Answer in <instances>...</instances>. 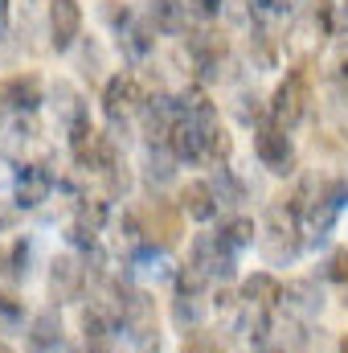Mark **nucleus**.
Segmentation results:
<instances>
[{
    "instance_id": "obj_1",
    "label": "nucleus",
    "mask_w": 348,
    "mask_h": 353,
    "mask_svg": "<svg viewBox=\"0 0 348 353\" xmlns=\"http://www.w3.org/2000/svg\"><path fill=\"white\" fill-rule=\"evenodd\" d=\"M299 226H303V218L287 205V197H279V201L266 205V230H262L259 247H262V259L270 267H283L299 255V247H303Z\"/></svg>"
},
{
    "instance_id": "obj_36",
    "label": "nucleus",
    "mask_w": 348,
    "mask_h": 353,
    "mask_svg": "<svg viewBox=\"0 0 348 353\" xmlns=\"http://www.w3.org/2000/svg\"><path fill=\"white\" fill-rule=\"evenodd\" d=\"M8 33V0H0V37Z\"/></svg>"
},
{
    "instance_id": "obj_31",
    "label": "nucleus",
    "mask_w": 348,
    "mask_h": 353,
    "mask_svg": "<svg viewBox=\"0 0 348 353\" xmlns=\"http://www.w3.org/2000/svg\"><path fill=\"white\" fill-rule=\"evenodd\" d=\"M102 12H107V21H111V25H115L119 33H123V29H127V25L135 21V17H131V8H127L123 0H107V8H102Z\"/></svg>"
},
{
    "instance_id": "obj_3",
    "label": "nucleus",
    "mask_w": 348,
    "mask_h": 353,
    "mask_svg": "<svg viewBox=\"0 0 348 353\" xmlns=\"http://www.w3.org/2000/svg\"><path fill=\"white\" fill-rule=\"evenodd\" d=\"M70 152H74V165L87 169V173H111V169L119 165V152H115L111 136L94 132L90 123L70 128Z\"/></svg>"
},
{
    "instance_id": "obj_40",
    "label": "nucleus",
    "mask_w": 348,
    "mask_h": 353,
    "mask_svg": "<svg viewBox=\"0 0 348 353\" xmlns=\"http://www.w3.org/2000/svg\"><path fill=\"white\" fill-rule=\"evenodd\" d=\"M0 353H12V350H8V345H4V341H0Z\"/></svg>"
},
{
    "instance_id": "obj_28",
    "label": "nucleus",
    "mask_w": 348,
    "mask_h": 353,
    "mask_svg": "<svg viewBox=\"0 0 348 353\" xmlns=\"http://www.w3.org/2000/svg\"><path fill=\"white\" fill-rule=\"evenodd\" d=\"M180 353H226V345H221L213 333H205V329H193V333L180 341Z\"/></svg>"
},
{
    "instance_id": "obj_18",
    "label": "nucleus",
    "mask_w": 348,
    "mask_h": 353,
    "mask_svg": "<svg viewBox=\"0 0 348 353\" xmlns=\"http://www.w3.org/2000/svg\"><path fill=\"white\" fill-rule=\"evenodd\" d=\"M291 17V0H250V25H254V37L274 41L279 29L287 25Z\"/></svg>"
},
{
    "instance_id": "obj_25",
    "label": "nucleus",
    "mask_w": 348,
    "mask_h": 353,
    "mask_svg": "<svg viewBox=\"0 0 348 353\" xmlns=\"http://www.w3.org/2000/svg\"><path fill=\"white\" fill-rule=\"evenodd\" d=\"M320 29L328 37H348V0H324L320 4Z\"/></svg>"
},
{
    "instance_id": "obj_16",
    "label": "nucleus",
    "mask_w": 348,
    "mask_h": 353,
    "mask_svg": "<svg viewBox=\"0 0 348 353\" xmlns=\"http://www.w3.org/2000/svg\"><path fill=\"white\" fill-rule=\"evenodd\" d=\"M25 345H29V353H58L62 350V316H58L54 308L37 312V316L29 321Z\"/></svg>"
},
{
    "instance_id": "obj_7",
    "label": "nucleus",
    "mask_w": 348,
    "mask_h": 353,
    "mask_svg": "<svg viewBox=\"0 0 348 353\" xmlns=\"http://www.w3.org/2000/svg\"><path fill=\"white\" fill-rule=\"evenodd\" d=\"M234 251H226V243L217 239V230H209V234H197L193 239V247H188V263H197L209 279H230L234 275Z\"/></svg>"
},
{
    "instance_id": "obj_26",
    "label": "nucleus",
    "mask_w": 348,
    "mask_h": 353,
    "mask_svg": "<svg viewBox=\"0 0 348 353\" xmlns=\"http://www.w3.org/2000/svg\"><path fill=\"white\" fill-rule=\"evenodd\" d=\"M176 300H197L201 292H205V283H209V275L201 271L197 263H184L180 271H176Z\"/></svg>"
},
{
    "instance_id": "obj_34",
    "label": "nucleus",
    "mask_w": 348,
    "mask_h": 353,
    "mask_svg": "<svg viewBox=\"0 0 348 353\" xmlns=\"http://www.w3.org/2000/svg\"><path fill=\"white\" fill-rule=\"evenodd\" d=\"M193 8H197L201 17H217V12H221V0H193Z\"/></svg>"
},
{
    "instance_id": "obj_11",
    "label": "nucleus",
    "mask_w": 348,
    "mask_h": 353,
    "mask_svg": "<svg viewBox=\"0 0 348 353\" xmlns=\"http://www.w3.org/2000/svg\"><path fill=\"white\" fill-rule=\"evenodd\" d=\"M83 33V4L78 0H50V46L70 50Z\"/></svg>"
},
{
    "instance_id": "obj_22",
    "label": "nucleus",
    "mask_w": 348,
    "mask_h": 353,
    "mask_svg": "<svg viewBox=\"0 0 348 353\" xmlns=\"http://www.w3.org/2000/svg\"><path fill=\"white\" fill-rule=\"evenodd\" d=\"M54 107H58V115H62V123L66 128H78V123H90V115H87V103H83V94L70 87V83H58L54 87Z\"/></svg>"
},
{
    "instance_id": "obj_24",
    "label": "nucleus",
    "mask_w": 348,
    "mask_h": 353,
    "mask_svg": "<svg viewBox=\"0 0 348 353\" xmlns=\"http://www.w3.org/2000/svg\"><path fill=\"white\" fill-rule=\"evenodd\" d=\"M254 234H259V230H254V222H250V218H230V222L217 230V239H221V243H226V251H234V255H238L242 247H250V243H254Z\"/></svg>"
},
{
    "instance_id": "obj_10",
    "label": "nucleus",
    "mask_w": 348,
    "mask_h": 353,
    "mask_svg": "<svg viewBox=\"0 0 348 353\" xmlns=\"http://www.w3.org/2000/svg\"><path fill=\"white\" fill-rule=\"evenodd\" d=\"M123 329L131 333L135 345H152V341H156V300H152L148 292H131V296H127Z\"/></svg>"
},
{
    "instance_id": "obj_6",
    "label": "nucleus",
    "mask_w": 348,
    "mask_h": 353,
    "mask_svg": "<svg viewBox=\"0 0 348 353\" xmlns=\"http://www.w3.org/2000/svg\"><path fill=\"white\" fill-rule=\"evenodd\" d=\"M184 50H188V58H193L197 79H201V83H213L217 70H221V58H226V37L213 33V29H188Z\"/></svg>"
},
{
    "instance_id": "obj_20",
    "label": "nucleus",
    "mask_w": 348,
    "mask_h": 353,
    "mask_svg": "<svg viewBox=\"0 0 348 353\" xmlns=\"http://www.w3.org/2000/svg\"><path fill=\"white\" fill-rule=\"evenodd\" d=\"M148 21L156 25V33H168V37L188 33V12H184V4H180V0H152Z\"/></svg>"
},
{
    "instance_id": "obj_29",
    "label": "nucleus",
    "mask_w": 348,
    "mask_h": 353,
    "mask_svg": "<svg viewBox=\"0 0 348 353\" xmlns=\"http://www.w3.org/2000/svg\"><path fill=\"white\" fill-rule=\"evenodd\" d=\"M324 279H336V283H345L348 288V247H340V251L328 255V263H324Z\"/></svg>"
},
{
    "instance_id": "obj_8",
    "label": "nucleus",
    "mask_w": 348,
    "mask_h": 353,
    "mask_svg": "<svg viewBox=\"0 0 348 353\" xmlns=\"http://www.w3.org/2000/svg\"><path fill=\"white\" fill-rule=\"evenodd\" d=\"M90 271L74 255H58L54 263H50V300L54 304H74L78 296H83V288H87Z\"/></svg>"
},
{
    "instance_id": "obj_30",
    "label": "nucleus",
    "mask_w": 348,
    "mask_h": 353,
    "mask_svg": "<svg viewBox=\"0 0 348 353\" xmlns=\"http://www.w3.org/2000/svg\"><path fill=\"white\" fill-rule=\"evenodd\" d=\"M173 321L180 325V329H197V321H201L197 300H176V304H173Z\"/></svg>"
},
{
    "instance_id": "obj_39",
    "label": "nucleus",
    "mask_w": 348,
    "mask_h": 353,
    "mask_svg": "<svg viewBox=\"0 0 348 353\" xmlns=\"http://www.w3.org/2000/svg\"><path fill=\"white\" fill-rule=\"evenodd\" d=\"M336 353H348V333L340 337V350H336Z\"/></svg>"
},
{
    "instance_id": "obj_33",
    "label": "nucleus",
    "mask_w": 348,
    "mask_h": 353,
    "mask_svg": "<svg viewBox=\"0 0 348 353\" xmlns=\"http://www.w3.org/2000/svg\"><path fill=\"white\" fill-rule=\"evenodd\" d=\"M0 316L4 321H21V304L12 296H4V292H0Z\"/></svg>"
},
{
    "instance_id": "obj_27",
    "label": "nucleus",
    "mask_w": 348,
    "mask_h": 353,
    "mask_svg": "<svg viewBox=\"0 0 348 353\" xmlns=\"http://www.w3.org/2000/svg\"><path fill=\"white\" fill-rule=\"evenodd\" d=\"M209 185H213V193H217V201H221V205H238V201L246 197V189L234 181V173H230L226 165H217V176H213Z\"/></svg>"
},
{
    "instance_id": "obj_15",
    "label": "nucleus",
    "mask_w": 348,
    "mask_h": 353,
    "mask_svg": "<svg viewBox=\"0 0 348 353\" xmlns=\"http://www.w3.org/2000/svg\"><path fill=\"white\" fill-rule=\"evenodd\" d=\"M0 103L17 115H33L41 107V79L37 74H12L4 87H0Z\"/></svg>"
},
{
    "instance_id": "obj_2",
    "label": "nucleus",
    "mask_w": 348,
    "mask_h": 353,
    "mask_svg": "<svg viewBox=\"0 0 348 353\" xmlns=\"http://www.w3.org/2000/svg\"><path fill=\"white\" fill-rule=\"evenodd\" d=\"M307 103H312V66L299 62V66L287 70V79H283L279 90L270 94V107H266V111H270V123L283 128V132H291L295 123H303Z\"/></svg>"
},
{
    "instance_id": "obj_38",
    "label": "nucleus",
    "mask_w": 348,
    "mask_h": 353,
    "mask_svg": "<svg viewBox=\"0 0 348 353\" xmlns=\"http://www.w3.org/2000/svg\"><path fill=\"white\" fill-rule=\"evenodd\" d=\"M254 353H287V350H279V345H262V350H254Z\"/></svg>"
},
{
    "instance_id": "obj_13",
    "label": "nucleus",
    "mask_w": 348,
    "mask_h": 353,
    "mask_svg": "<svg viewBox=\"0 0 348 353\" xmlns=\"http://www.w3.org/2000/svg\"><path fill=\"white\" fill-rule=\"evenodd\" d=\"M283 308H287V316L291 321H312V316H320V308H324V292H320V283L316 279H295V283H287L283 288Z\"/></svg>"
},
{
    "instance_id": "obj_17",
    "label": "nucleus",
    "mask_w": 348,
    "mask_h": 353,
    "mask_svg": "<svg viewBox=\"0 0 348 353\" xmlns=\"http://www.w3.org/2000/svg\"><path fill=\"white\" fill-rule=\"evenodd\" d=\"M242 300H246V308H262V312H270V308L283 304V283H279L270 271H254V275L242 279Z\"/></svg>"
},
{
    "instance_id": "obj_5",
    "label": "nucleus",
    "mask_w": 348,
    "mask_h": 353,
    "mask_svg": "<svg viewBox=\"0 0 348 353\" xmlns=\"http://www.w3.org/2000/svg\"><path fill=\"white\" fill-rule=\"evenodd\" d=\"M254 157L262 161V169H270L274 176H291L295 173V148L291 136L274 123H259L254 128Z\"/></svg>"
},
{
    "instance_id": "obj_37",
    "label": "nucleus",
    "mask_w": 348,
    "mask_h": 353,
    "mask_svg": "<svg viewBox=\"0 0 348 353\" xmlns=\"http://www.w3.org/2000/svg\"><path fill=\"white\" fill-rule=\"evenodd\" d=\"M8 226H12V214H8V210L0 205V230H8Z\"/></svg>"
},
{
    "instance_id": "obj_23",
    "label": "nucleus",
    "mask_w": 348,
    "mask_h": 353,
    "mask_svg": "<svg viewBox=\"0 0 348 353\" xmlns=\"http://www.w3.org/2000/svg\"><path fill=\"white\" fill-rule=\"evenodd\" d=\"M102 222H107V201H98V197H78V210H74V222H70V226H78V230H87V234L98 239Z\"/></svg>"
},
{
    "instance_id": "obj_9",
    "label": "nucleus",
    "mask_w": 348,
    "mask_h": 353,
    "mask_svg": "<svg viewBox=\"0 0 348 353\" xmlns=\"http://www.w3.org/2000/svg\"><path fill=\"white\" fill-rule=\"evenodd\" d=\"M135 107H144V90H140V83L131 74L107 79V87H102V111H107L111 123H123Z\"/></svg>"
},
{
    "instance_id": "obj_35",
    "label": "nucleus",
    "mask_w": 348,
    "mask_h": 353,
    "mask_svg": "<svg viewBox=\"0 0 348 353\" xmlns=\"http://www.w3.org/2000/svg\"><path fill=\"white\" fill-rule=\"evenodd\" d=\"M234 300H238V296H234L230 288H217V296H213V304H217V308H234Z\"/></svg>"
},
{
    "instance_id": "obj_21",
    "label": "nucleus",
    "mask_w": 348,
    "mask_h": 353,
    "mask_svg": "<svg viewBox=\"0 0 348 353\" xmlns=\"http://www.w3.org/2000/svg\"><path fill=\"white\" fill-rule=\"evenodd\" d=\"M119 46H123L127 58H148L152 46H156V25H152L148 17H144V21H131V25L119 33Z\"/></svg>"
},
{
    "instance_id": "obj_12",
    "label": "nucleus",
    "mask_w": 348,
    "mask_h": 353,
    "mask_svg": "<svg viewBox=\"0 0 348 353\" xmlns=\"http://www.w3.org/2000/svg\"><path fill=\"white\" fill-rule=\"evenodd\" d=\"M12 189H17V205H21V210H37V205L50 201V193H54V173H50L45 165H21Z\"/></svg>"
},
{
    "instance_id": "obj_14",
    "label": "nucleus",
    "mask_w": 348,
    "mask_h": 353,
    "mask_svg": "<svg viewBox=\"0 0 348 353\" xmlns=\"http://www.w3.org/2000/svg\"><path fill=\"white\" fill-rule=\"evenodd\" d=\"M168 152L176 157V165H197V161H205V140H201V128L180 111V119L173 123V132H168Z\"/></svg>"
},
{
    "instance_id": "obj_32",
    "label": "nucleus",
    "mask_w": 348,
    "mask_h": 353,
    "mask_svg": "<svg viewBox=\"0 0 348 353\" xmlns=\"http://www.w3.org/2000/svg\"><path fill=\"white\" fill-rule=\"evenodd\" d=\"M102 176H107V189H111V197H119V193H127V189H131V176H127V165H123V161H119L111 173H102Z\"/></svg>"
},
{
    "instance_id": "obj_19",
    "label": "nucleus",
    "mask_w": 348,
    "mask_h": 353,
    "mask_svg": "<svg viewBox=\"0 0 348 353\" xmlns=\"http://www.w3.org/2000/svg\"><path fill=\"white\" fill-rule=\"evenodd\" d=\"M217 193H213V185L209 181H188L184 189H180V210L193 218V222H213L217 218Z\"/></svg>"
},
{
    "instance_id": "obj_4",
    "label": "nucleus",
    "mask_w": 348,
    "mask_h": 353,
    "mask_svg": "<svg viewBox=\"0 0 348 353\" xmlns=\"http://www.w3.org/2000/svg\"><path fill=\"white\" fill-rule=\"evenodd\" d=\"M180 205L164 201V197H152L135 218H140V230H144V243L148 247H176L180 243Z\"/></svg>"
}]
</instances>
